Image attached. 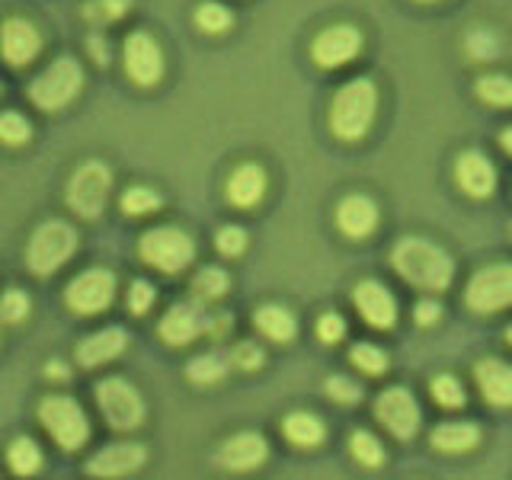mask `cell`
I'll return each instance as SVG.
<instances>
[{"label":"cell","instance_id":"8fae6325","mask_svg":"<svg viewBox=\"0 0 512 480\" xmlns=\"http://www.w3.org/2000/svg\"><path fill=\"white\" fill-rule=\"evenodd\" d=\"M125 71L141 87H154L164 77V52L151 32H132L125 39Z\"/></svg>","mask_w":512,"mask_h":480},{"label":"cell","instance_id":"1f68e13d","mask_svg":"<svg viewBox=\"0 0 512 480\" xmlns=\"http://www.w3.org/2000/svg\"><path fill=\"white\" fill-rule=\"evenodd\" d=\"M32 138V125L26 122V116H20V112H0V141L4 144H26Z\"/></svg>","mask_w":512,"mask_h":480},{"label":"cell","instance_id":"d4e9b609","mask_svg":"<svg viewBox=\"0 0 512 480\" xmlns=\"http://www.w3.org/2000/svg\"><path fill=\"white\" fill-rule=\"evenodd\" d=\"M480 442V432L474 423H442L436 432H432V445L439 448V452H468Z\"/></svg>","mask_w":512,"mask_h":480},{"label":"cell","instance_id":"83f0119b","mask_svg":"<svg viewBox=\"0 0 512 480\" xmlns=\"http://www.w3.org/2000/svg\"><path fill=\"white\" fill-rule=\"evenodd\" d=\"M477 96L490 106H512V80L503 74H484L477 80Z\"/></svg>","mask_w":512,"mask_h":480},{"label":"cell","instance_id":"2e32d148","mask_svg":"<svg viewBox=\"0 0 512 480\" xmlns=\"http://www.w3.org/2000/svg\"><path fill=\"white\" fill-rule=\"evenodd\" d=\"M266 455H269V445L260 432H237L234 439L224 442L218 461L228 471H253L266 461Z\"/></svg>","mask_w":512,"mask_h":480},{"label":"cell","instance_id":"74e56055","mask_svg":"<svg viewBox=\"0 0 512 480\" xmlns=\"http://www.w3.org/2000/svg\"><path fill=\"white\" fill-rule=\"evenodd\" d=\"M151 304H154V285L144 279H135L132 288H128V311L144 314V311H151Z\"/></svg>","mask_w":512,"mask_h":480},{"label":"cell","instance_id":"e0dca14e","mask_svg":"<svg viewBox=\"0 0 512 480\" xmlns=\"http://www.w3.org/2000/svg\"><path fill=\"white\" fill-rule=\"evenodd\" d=\"M352 298H356L359 314H362L372 327H378V330L394 327V320H397V304H394V295H391L381 282H362Z\"/></svg>","mask_w":512,"mask_h":480},{"label":"cell","instance_id":"44dd1931","mask_svg":"<svg viewBox=\"0 0 512 480\" xmlns=\"http://www.w3.org/2000/svg\"><path fill=\"white\" fill-rule=\"evenodd\" d=\"M125 343H128V333L122 327H106L100 333L87 336V340L77 346V362L84 368H96V365L122 356Z\"/></svg>","mask_w":512,"mask_h":480},{"label":"cell","instance_id":"7dc6e473","mask_svg":"<svg viewBox=\"0 0 512 480\" xmlns=\"http://www.w3.org/2000/svg\"><path fill=\"white\" fill-rule=\"evenodd\" d=\"M506 340H509V343H512V327H509V330H506Z\"/></svg>","mask_w":512,"mask_h":480},{"label":"cell","instance_id":"4dcf8cb0","mask_svg":"<svg viewBox=\"0 0 512 480\" xmlns=\"http://www.w3.org/2000/svg\"><path fill=\"white\" fill-rule=\"evenodd\" d=\"M160 208V196L148 186H132L122 192V212L125 215H151Z\"/></svg>","mask_w":512,"mask_h":480},{"label":"cell","instance_id":"60d3db41","mask_svg":"<svg viewBox=\"0 0 512 480\" xmlns=\"http://www.w3.org/2000/svg\"><path fill=\"white\" fill-rule=\"evenodd\" d=\"M343 333H346V324H343L340 314H324V317L317 320V336L324 343H340Z\"/></svg>","mask_w":512,"mask_h":480},{"label":"cell","instance_id":"30bf717a","mask_svg":"<svg viewBox=\"0 0 512 480\" xmlns=\"http://www.w3.org/2000/svg\"><path fill=\"white\" fill-rule=\"evenodd\" d=\"M68 308L77 314H100L116 298V276L109 269H87L68 285Z\"/></svg>","mask_w":512,"mask_h":480},{"label":"cell","instance_id":"f546056e","mask_svg":"<svg viewBox=\"0 0 512 480\" xmlns=\"http://www.w3.org/2000/svg\"><path fill=\"white\" fill-rule=\"evenodd\" d=\"M224 292H228V276H224V269L218 266H205L196 276V282H192V295L199 301H215Z\"/></svg>","mask_w":512,"mask_h":480},{"label":"cell","instance_id":"d6986e66","mask_svg":"<svg viewBox=\"0 0 512 480\" xmlns=\"http://www.w3.org/2000/svg\"><path fill=\"white\" fill-rule=\"evenodd\" d=\"M477 384L493 407H512V365L503 359H484L474 368Z\"/></svg>","mask_w":512,"mask_h":480},{"label":"cell","instance_id":"4316f807","mask_svg":"<svg viewBox=\"0 0 512 480\" xmlns=\"http://www.w3.org/2000/svg\"><path fill=\"white\" fill-rule=\"evenodd\" d=\"M7 458H10V468L13 474H20V477H29V474H36L42 468V452H39V445L20 436V439H13L10 448H7Z\"/></svg>","mask_w":512,"mask_h":480},{"label":"cell","instance_id":"9c48e42d","mask_svg":"<svg viewBox=\"0 0 512 480\" xmlns=\"http://www.w3.org/2000/svg\"><path fill=\"white\" fill-rule=\"evenodd\" d=\"M468 308L477 314H493L512 308V266H487L468 282Z\"/></svg>","mask_w":512,"mask_h":480},{"label":"cell","instance_id":"f35d334b","mask_svg":"<svg viewBox=\"0 0 512 480\" xmlns=\"http://www.w3.org/2000/svg\"><path fill=\"white\" fill-rule=\"evenodd\" d=\"M215 244L224 256H240L247 247V231L244 228H221L218 237H215Z\"/></svg>","mask_w":512,"mask_h":480},{"label":"cell","instance_id":"c3c4849f","mask_svg":"<svg viewBox=\"0 0 512 480\" xmlns=\"http://www.w3.org/2000/svg\"><path fill=\"white\" fill-rule=\"evenodd\" d=\"M423 4H432V0H423Z\"/></svg>","mask_w":512,"mask_h":480},{"label":"cell","instance_id":"b9f144b4","mask_svg":"<svg viewBox=\"0 0 512 480\" xmlns=\"http://www.w3.org/2000/svg\"><path fill=\"white\" fill-rule=\"evenodd\" d=\"M234 365L237 368H260L263 365V349L256 346V343H240L237 349H234Z\"/></svg>","mask_w":512,"mask_h":480},{"label":"cell","instance_id":"8d00e7d4","mask_svg":"<svg viewBox=\"0 0 512 480\" xmlns=\"http://www.w3.org/2000/svg\"><path fill=\"white\" fill-rule=\"evenodd\" d=\"M432 397H436L442 407H464V388L452 375H439L432 381Z\"/></svg>","mask_w":512,"mask_h":480},{"label":"cell","instance_id":"7c38bea8","mask_svg":"<svg viewBox=\"0 0 512 480\" xmlns=\"http://www.w3.org/2000/svg\"><path fill=\"white\" fill-rule=\"evenodd\" d=\"M375 416L388 426L397 439H410L416 426H420V407L410 391L404 388H388L375 400Z\"/></svg>","mask_w":512,"mask_h":480},{"label":"cell","instance_id":"cb8c5ba5","mask_svg":"<svg viewBox=\"0 0 512 480\" xmlns=\"http://www.w3.org/2000/svg\"><path fill=\"white\" fill-rule=\"evenodd\" d=\"M282 432H285V439L292 445H298V448H314L327 436L324 423H320L317 416H311V413H288L285 423H282Z\"/></svg>","mask_w":512,"mask_h":480},{"label":"cell","instance_id":"f6af8a7d","mask_svg":"<svg viewBox=\"0 0 512 480\" xmlns=\"http://www.w3.org/2000/svg\"><path fill=\"white\" fill-rule=\"evenodd\" d=\"M48 378L68 381V365H64V362H52V365H48Z\"/></svg>","mask_w":512,"mask_h":480},{"label":"cell","instance_id":"7402d4cb","mask_svg":"<svg viewBox=\"0 0 512 480\" xmlns=\"http://www.w3.org/2000/svg\"><path fill=\"white\" fill-rule=\"evenodd\" d=\"M455 173H458L461 189L471 192V196H477V199H487L490 192H493V186H496V170H493V164L480 151L461 154Z\"/></svg>","mask_w":512,"mask_h":480},{"label":"cell","instance_id":"5bb4252c","mask_svg":"<svg viewBox=\"0 0 512 480\" xmlns=\"http://www.w3.org/2000/svg\"><path fill=\"white\" fill-rule=\"evenodd\" d=\"M39 52H42V36L29 20L13 16V20H7L4 26H0V58H4L7 64L23 68V64H29Z\"/></svg>","mask_w":512,"mask_h":480},{"label":"cell","instance_id":"d590c367","mask_svg":"<svg viewBox=\"0 0 512 480\" xmlns=\"http://www.w3.org/2000/svg\"><path fill=\"white\" fill-rule=\"evenodd\" d=\"M352 365L362 368V372H368V375H381L384 368H388V356H384V352L372 343H359L356 349H352Z\"/></svg>","mask_w":512,"mask_h":480},{"label":"cell","instance_id":"4fadbf2b","mask_svg":"<svg viewBox=\"0 0 512 480\" xmlns=\"http://www.w3.org/2000/svg\"><path fill=\"white\" fill-rule=\"evenodd\" d=\"M362 52V36L356 26H330L311 45V55L320 68H340Z\"/></svg>","mask_w":512,"mask_h":480},{"label":"cell","instance_id":"603a6c76","mask_svg":"<svg viewBox=\"0 0 512 480\" xmlns=\"http://www.w3.org/2000/svg\"><path fill=\"white\" fill-rule=\"evenodd\" d=\"M263 192H266V173L263 167H256V164H244V167H237L231 173V180H228V199L237 205V208H250L263 199Z\"/></svg>","mask_w":512,"mask_h":480},{"label":"cell","instance_id":"3957f363","mask_svg":"<svg viewBox=\"0 0 512 480\" xmlns=\"http://www.w3.org/2000/svg\"><path fill=\"white\" fill-rule=\"evenodd\" d=\"M77 250V234L68 221H45L36 228V234L29 237L26 247V266L36 276H52L55 269H61L71 260Z\"/></svg>","mask_w":512,"mask_h":480},{"label":"cell","instance_id":"ba28073f","mask_svg":"<svg viewBox=\"0 0 512 480\" xmlns=\"http://www.w3.org/2000/svg\"><path fill=\"white\" fill-rule=\"evenodd\" d=\"M109 189H112L109 167L100 164V160H87V164H80L74 170L68 183V205L80 218H96L106 208Z\"/></svg>","mask_w":512,"mask_h":480},{"label":"cell","instance_id":"52a82bcc","mask_svg":"<svg viewBox=\"0 0 512 480\" xmlns=\"http://www.w3.org/2000/svg\"><path fill=\"white\" fill-rule=\"evenodd\" d=\"M96 404L103 420L119 432L138 429L144 420V400L125 378H106L96 384Z\"/></svg>","mask_w":512,"mask_h":480},{"label":"cell","instance_id":"484cf974","mask_svg":"<svg viewBox=\"0 0 512 480\" xmlns=\"http://www.w3.org/2000/svg\"><path fill=\"white\" fill-rule=\"evenodd\" d=\"M253 320H256V327H260V333H266L272 343H288L298 330L295 317L285 308H279V304H266V308L256 311Z\"/></svg>","mask_w":512,"mask_h":480},{"label":"cell","instance_id":"d6a6232c","mask_svg":"<svg viewBox=\"0 0 512 480\" xmlns=\"http://www.w3.org/2000/svg\"><path fill=\"white\" fill-rule=\"evenodd\" d=\"M352 455H356L362 464H368V468H378V464L384 461V452H381V442L372 436V432L359 429L356 436H352Z\"/></svg>","mask_w":512,"mask_h":480},{"label":"cell","instance_id":"6da1fadb","mask_svg":"<svg viewBox=\"0 0 512 480\" xmlns=\"http://www.w3.org/2000/svg\"><path fill=\"white\" fill-rule=\"evenodd\" d=\"M391 263L410 285L429 288V292H442V288H448V282H452V276H455L452 256H448L442 247L429 244V240H420V237L400 240V244L394 247Z\"/></svg>","mask_w":512,"mask_h":480},{"label":"cell","instance_id":"f1b7e54d","mask_svg":"<svg viewBox=\"0 0 512 480\" xmlns=\"http://www.w3.org/2000/svg\"><path fill=\"white\" fill-rule=\"evenodd\" d=\"M186 375L196 381V384H212V381H221L228 375V365L218 356V352H205V356H196L189 362Z\"/></svg>","mask_w":512,"mask_h":480},{"label":"cell","instance_id":"bcb514c9","mask_svg":"<svg viewBox=\"0 0 512 480\" xmlns=\"http://www.w3.org/2000/svg\"><path fill=\"white\" fill-rule=\"evenodd\" d=\"M503 148L512 154V128H506V132H503Z\"/></svg>","mask_w":512,"mask_h":480},{"label":"cell","instance_id":"7a4b0ae2","mask_svg":"<svg viewBox=\"0 0 512 480\" xmlns=\"http://www.w3.org/2000/svg\"><path fill=\"white\" fill-rule=\"evenodd\" d=\"M375 109H378V87L368 77H356L343 84L333 96L330 106V125L333 135L343 141H359L375 122Z\"/></svg>","mask_w":512,"mask_h":480},{"label":"cell","instance_id":"7bdbcfd3","mask_svg":"<svg viewBox=\"0 0 512 480\" xmlns=\"http://www.w3.org/2000/svg\"><path fill=\"white\" fill-rule=\"evenodd\" d=\"M439 304L436 301H420L416 304V324H423V327H429V324H436L439 320Z\"/></svg>","mask_w":512,"mask_h":480},{"label":"cell","instance_id":"8992f818","mask_svg":"<svg viewBox=\"0 0 512 480\" xmlns=\"http://www.w3.org/2000/svg\"><path fill=\"white\" fill-rule=\"evenodd\" d=\"M141 260L160 272H180L196 256L192 237L180 228H151L141 237Z\"/></svg>","mask_w":512,"mask_h":480},{"label":"cell","instance_id":"ee69618b","mask_svg":"<svg viewBox=\"0 0 512 480\" xmlns=\"http://www.w3.org/2000/svg\"><path fill=\"white\" fill-rule=\"evenodd\" d=\"M128 4H132V0H103V13L109 20H119V16L128 10Z\"/></svg>","mask_w":512,"mask_h":480},{"label":"cell","instance_id":"9a60e30c","mask_svg":"<svg viewBox=\"0 0 512 480\" xmlns=\"http://www.w3.org/2000/svg\"><path fill=\"white\" fill-rule=\"evenodd\" d=\"M144 445L135 442H119V445H109L103 452H96L87 461V474L90 477H125V474H135L141 464H144Z\"/></svg>","mask_w":512,"mask_h":480},{"label":"cell","instance_id":"ab89813d","mask_svg":"<svg viewBox=\"0 0 512 480\" xmlns=\"http://www.w3.org/2000/svg\"><path fill=\"white\" fill-rule=\"evenodd\" d=\"M327 394L336 400V404H359V384H352L349 378H343V375H333L330 381H327Z\"/></svg>","mask_w":512,"mask_h":480},{"label":"cell","instance_id":"277c9868","mask_svg":"<svg viewBox=\"0 0 512 480\" xmlns=\"http://www.w3.org/2000/svg\"><path fill=\"white\" fill-rule=\"evenodd\" d=\"M39 420L64 452H77L90 439V420L74 397H45L39 407Z\"/></svg>","mask_w":512,"mask_h":480},{"label":"cell","instance_id":"5b68a950","mask_svg":"<svg viewBox=\"0 0 512 480\" xmlns=\"http://www.w3.org/2000/svg\"><path fill=\"white\" fill-rule=\"evenodd\" d=\"M80 87H84V68H80L74 58H58L55 64H48V68L32 80L29 100L39 109L52 112V109L68 106Z\"/></svg>","mask_w":512,"mask_h":480},{"label":"cell","instance_id":"ac0fdd59","mask_svg":"<svg viewBox=\"0 0 512 480\" xmlns=\"http://www.w3.org/2000/svg\"><path fill=\"white\" fill-rule=\"evenodd\" d=\"M205 330V317L199 314L196 304H173V308L160 320V336L170 346H186Z\"/></svg>","mask_w":512,"mask_h":480},{"label":"cell","instance_id":"ffe728a7","mask_svg":"<svg viewBox=\"0 0 512 480\" xmlns=\"http://www.w3.org/2000/svg\"><path fill=\"white\" fill-rule=\"evenodd\" d=\"M336 224L346 237H368L378 228V205L368 196H349L336 208Z\"/></svg>","mask_w":512,"mask_h":480},{"label":"cell","instance_id":"e575fe53","mask_svg":"<svg viewBox=\"0 0 512 480\" xmlns=\"http://www.w3.org/2000/svg\"><path fill=\"white\" fill-rule=\"evenodd\" d=\"M29 314V298L20 288H10V292L0 295V324H20Z\"/></svg>","mask_w":512,"mask_h":480},{"label":"cell","instance_id":"836d02e7","mask_svg":"<svg viewBox=\"0 0 512 480\" xmlns=\"http://www.w3.org/2000/svg\"><path fill=\"white\" fill-rule=\"evenodd\" d=\"M196 23L205 32H224L231 26V10L224 4H215V0H208V4H202L196 10Z\"/></svg>","mask_w":512,"mask_h":480}]
</instances>
